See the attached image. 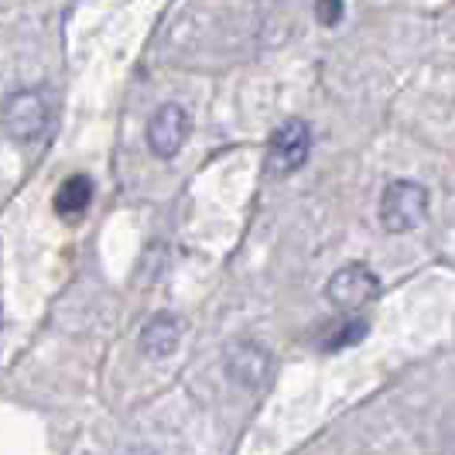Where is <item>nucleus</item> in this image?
Wrapping results in <instances>:
<instances>
[{
    "label": "nucleus",
    "instance_id": "10",
    "mask_svg": "<svg viewBox=\"0 0 455 455\" xmlns=\"http://www.w3.org/2000/svg\"><path fill=\"white\" fill-rule=\"evenodd\" d=\"M319 21L325 28H336L342 21V0H319Z\"/></svg>",
    "mask_w": 455,
    "mask_h": 455
},
{
    "label": "nucleus",
    "instance_id": "9",
    "mask_svg": "<svg viewBox=\"0 0 455 455\" xmlns=\"http://www.w3.org/2000/svg\"><path fill=\"white\" fill-rule=\"evenodd\" d=\"M366 336V322H346L336 336H329V349H342V346H349V342H360Z\"/></svg>",
    "mask_w": 455,
    "mask_h": 455
},
{
    "label": "nucleus",
    "instance_id": "7",
    "mask_svg": "<svg viewBox=\"0 0 455 455\" xmlns=\"http://www.w3.org/2000/svg\"><path fill=\"white\" fill-rule=\"evenodd\" d=\"M179 336H182L179 319L158 315V319H151L144 325V332H140V349H144V356H151V360H164V356L175 353Z\"/></svg>",
    "mask_w": 455,
    "mask_h": 455
},
{
    "label": "nucleus",
    "instance_id": "8",
    "mask_svg": "<svg viewBox=\"0 0 455 455\" xmlns=\"http://www.w3.org/2000/svg\"><path fill=\"white\" fill-rule=\"evenodd\" d=\"M92 203V182L86 175H68L55 192V212L62 220H79Z\"/></svg>",
    "mask_w": 455,
    "mask_h": 455
},
{
    "label": "nucleus",
    "instance_id": "2",
    "mask_svg": "<svg viewBox=\"0 0 455 455\" xmlns=\"http://www.w3.org/2000/svg\"><path fill=\"white\" fill-rule=\"evenodd\" d=\"M4 127L18 144L45 137L52 127V96L45 90H18L4 107Z\"/></svg>",
    "mask_w": 455,
    "mask_h": 455
},
{
    "label": "nucleus",
    "instance_id": "3",
    "mask_svg": "<svg viewBox=\"0 0 455 455\" xmlns=\"http://www.w3.org/2000/svg\"><path fill=\"white\" fill-rule=\"evenodd\" d=\"M312 151V131L305 120H288L274 131L271 144H267V164L274 175H291L298 172Z\"/></svg>",
    "mask_w": 455,
    "mask_h": 455
},
{
    "label": "nucleus",
    "instance_id": "6",
    "mask_svg": "<svg viewBox=\"0 0 455 455\" xmlns=\"http://www.w3.org/2000/svg\"><path fill=\"white\" fill-rule=\"evenodd\" d=\"M227 370L240 387H257V384H264V377L271 370V356L257 342H240L229 349Z\"/></svg>",
    "mask_w": 455,
    "mask_h": 455
},
{
    "label": "nucleus",
    "instance_id": "11",
    "mask_svg": "<svg viewBox=\"0 0 455 455\" xmlns=\"http://www.w3.org/2000/svg\"><path fill=\"white\" fill-rule=\"evenodd\" d=\"M127 455H155V452H151V449H131Z\"/></svg>",
    "mask_w": 455,
    "mask_h": 455
},
{
    "label": "nucleus",
    "instance_id": "5",
    "mask_svg": "<svg viewBox=\"0 0 455 455\" xmlns=\"http://www.w3.org/2000/svg\"><path fill=\"white\" fill-rule=\"evenodd\" d=\"M185 137H188V114L179 103H164L148 120V148L158 158H175L182 151Z\"/></svg>",
    "mask_w": 455,
    "mask_h": 455
},
{
    "label": "nucleus",
    "instance_id": "1",
    "mask_svg": "<svg viewBox=\"0 0 455 455\" xmlns=\"http://www.w3.org/2000/svg\"><path fill=\"white\" fill-rule=\"evenodd\" d=\"M428 216V188L411 179H397L380 196V223L387 233H411Z\"/></svg>",
    "mask_w": 455,
    "mask_h": 455
},
{
    "label": "nucleus",
    "instance_id": "4",
    "mask_svg": "<svg viewBox=\"0 0 455 455\" xmlns=\"http://www.w3.org/2000/svg\"><path fill=\"white\" fill-rule=\"evenodd\" d=\"M325 295L342 312H356V308H363V305H370L373 298L380 295V277L370 267H363V264H349V267L332 274Z\"/></svg>",
    "mask_w": 455,
    "mask_h": 455
}]
</instances>
